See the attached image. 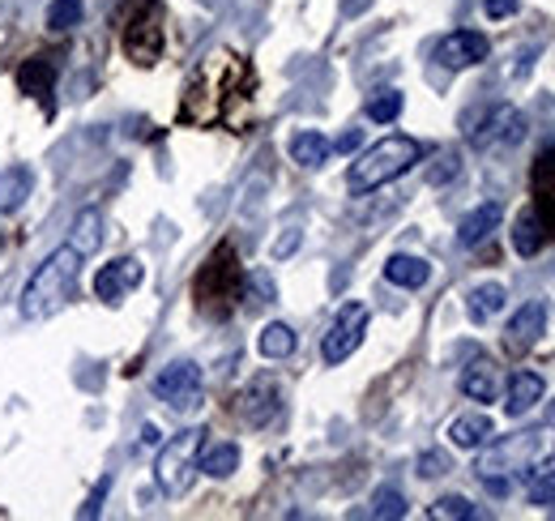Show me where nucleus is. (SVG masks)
<instances>
[{"instance_id": "f257e3e1", "label": "nucleus", "mask_w": 555, "mask_h": 521, "mask_svg": "<svg viewBox=\"0 0 555 521\" xmlns=\"http://www.w3.org/2000/svg\"><path fill=\"white\" fill-rule=\"evenodd\" d=\"M253 65L235 52H214L193 73L189 90H184V107L180 120L184 125H214V120H231V107L244 103L253 94Z\"/></svg>"}, {"instance_id": "f03ea898", "label": "nucleus", "mask_w": 555, "mask_h": 521, "mask_svg": "<svg viewBox=\"0 0 555 521\" xmlns=\"http://www.w3.org/2000/svg\"><path fill=\"white\" fill-rule=\"evenodd\" d=\"M555 454V436L543 428H530V432H513L504 441H495L479 461H475V474L487 483L491 496H508L517 474H530L539 470L547 457Z\"/></svg>"}, {"instance_id": "7ed1b4c3", "label": "nucleus", "mask_w": 555, "mask_h": 521, "mask_svg": "<svg viewBox=\"0 0 555 521\" xmlns=\"http://www.w3.org/2000/svg\"><path fill=\"white\" fill-rule=\"evenodd\" d=\"M77 274H81V253H77L73 244L56 249L52 257L35 269V278L26 282V291H22V317H26V321H48V317H56L73 300Z\"/></svg>"}, {"instance_id": "20e7f679", "label": "nucleus", "mask_w": 555, "mask_h": 521, "mask_svg": "<svg viewBox=\"0 0 555 521\" xmlns=\"http://www.w3.org/2000/svg\"><path fill=\"white\" fill-rule=\"evenodd\" d=\"M418 158H423V145H418L415 137H385V141H376L372 150H363L350 163V193H376L380 185L406 176Z\"/></svg>"}, {"instance_id": "39448f33", "label": "nucleus", "mask_w": 555, "mask_h": 521, "mask_svg": "<svg viewBox=\"0 0 555 521\" xmlns=\"http://www.w3.org/2000/svg\"><path fill=\"white\" fill-rule=\"evenodd\" d=\"M235 300H244V269H240L231 244H218L197 274V308L214 321H222V317H231Z\"/></svg>"}, {"instance_id": "423d86ee", "label": "nucleus", "mask_w": 555, "mask_h": 521, "mask_svg": "<svg viewBox=\"0 0 555 521\" xmlns=\"http://www.w3.org/2000/svg\"><path fill=\"white\" fill-rule=\"evenodd\" d=\"M202 449H206V428H189L163 445V454L154 461V479L167 496H184L193 487V479L202 470Z\"/></svg>"}, {"instance_id": "0eeeda50", "label": "nucleus", "mask_w": 555, "mask_h": 521, "mask_svg": "<svg viewBox=\"0 0 555 521\" xmlns=\"http://www.w3.org/2000/svg\"><path fill=\"white\" fill-rule=\"evenodd\" d=\"M120 43L129 52V61L150 68L163 56V9L158 0H133L120 17Z\"/></svg>"}, {"instance_id": "6e6552de", "label": "nucleus", "mask_w": 555, "mask_h": 521, "mask_svg": "<svg viewBox=\"0 0 555 521\" xmlns=\"http://www.w3.org/2000/svg\"><path fill=\"white\" fill-rule=\"evenodd\" d=\"M202 393H206V381H202V368L197 364H167L158 377H154V397H163L171 410H197L202 406Z\"/></svg>"}, {"instance_id": "1a4fd4ad", "label": "nucleus", "mask_w": 555, "mask_h": 521, "mask_svg": "<svg viewBox=\"0 0 555 521\" xmlns=\"http://www.w3.org/2000/svg\"><path fill=\"white\" fill-rule=\"evenodd\" d=\"M363 333H367V308H363V304H343L338 317H334V326H330V333L321 338V359H325L330 368L350 359V355L359 351Z\"/></svg>"}, {"instance_id": "9d476101", "label": "nucleus", "mask_w": 555, "mask_h": 521, "mask_svg": "<svg viewBox=\"0 0 555 521\" xmlns=\"http://www.w3.org/2000/svg\"><path fill=\"white\" fill-rule=\"evenodd\" d=\"M487 56H491V43H487V35L479 30H453V35H444L440 43H436V61L444 68H475L483 65Z\"/></svg>"}, {"instance_id": "9b49d317", "label": "nucleus", "mask_w": 555, "mask_h": 521, "mask_svg": "<svg viewBox=\"0 0 555 521\" xmlns=\"http://www.w3.org/2000/svg\"><path fill=\"white\" fill-rule=\"evenodd\" d=\"M526 137V120H521V112L517 107H495V112H487V120L479 129H470V141L479 145V150H491V145H517Z\"/></svg>"}, {"instance_id": "f8f14e48", "label": "nucleus", "mask_w": 555, "mask_h": 521, "mask_svg": "<svg viewBox=\"0 0 555 521\" xmlns=\"http://www.w3.org/2000/svg\"><path fill=\"white\" fill-rule=\"evenodd\" d=\"M141 278H145V269H141L138 257L112 260V265H103V269L94 274V295H99L103 304H120Z\"/></svg>"}, {"instance_id": "ddd939ff", "label": "nucleus", "mask_w": 555, "mask_h": 521, "mask_svg": "<svg viewBox=\"0 0 555 521\" xmlns=\"http://www.w3.org/2000/svg\"><path fill=\"white\" fill-rule=\"evenodd\" d=\"M543 329H547V304L530 300L526 308L513 313V321H508V329H504V346H508L513 355H526V351L543 338Z\"/></svg>"}, {"instance_id": "4468645a", "label": "nucleus", "mask_w": 555, "mask_h": 521, "mask_svg": "<svg viewBox=\"0 0 555 521\" xmlns=\"http://www.w3.org/2000/svg\"><path fill=\"white\" fill-rule=\"evenodd\" d=\"M235 410H240V419H244V423L266 428L270 419H278V410H282V402H278V385L274 381H253L248 390L235 397Z\"/></svg>"}, {"instance_id": "2eb2a0df", "label": "nucleus", "mask_w": 555, "mask_h": 521, "mask_svg": "<svg viewBox=\"0 0 555 521\" xmlns=\"http://www.w3.org/2000/svg\"><path fill=\"white\" fill-rule=\"evenodd\" d=\"M52 86H56V65H52L48 56H30V61H22V68H17V90L30 94V99H39L48 112H56Z\"/></svg>"}, {"instance_id": "dca6fc26", "label": "nucleus", "mask_w": 555, "mask_h": 521, "mask_svg": "<svg viewBox=\"0 0 555 521\" xmlns=\"http://www.w3.org/2000/svg\"><path fill=\"white\" fill-rule=\"evenodd\" d=\"M530 209L543 218L547 236L555 240V150H547V154L534 163V205H530Z\"/></svg>"}, {"instance_id": "f3484780", "label": "nucleus", "mask_w": 555, "mask_h": 521, "mask_svg": "<svg viewBox=\"0 0 555 521\" xmlns=\"http://www.w3.org/2000/svg\"><path fill=\"white\" fill-rule=\"evenodd\" d=\"M539 402H543V377H539V372H530V368H517V372L508 377V402H504L508 419L530 415Z\"/></svg>"}, {"instance_id": "a211bd4d", "label": "nucleus", "mask_w": 555, "mask_h": 521, "mask_svg": "<svg viewBox=\"0 0 555 521\" xmlns=\"http://www.w3.org/2000/svg\"><path fill=\"white\" fill-rule=\"evenodd\" d=\"M462 393H466L470 402H495V393H500V372H495V364L479 355V359L462 372Z\"/></svg>"}, {"instance_id": "6ab92c4d", "label": "nucleus", "mask_w": 555, "mask_h": 521, "mask_svg": "<svg viewBox=\"0 0 555 521\" xmlns=\"http://www.w3.org/2000/svg\"><path fill=\"white\" fill-rule=\"evenodd\" d=\"M543 244H552L543 218H539L534 209H521L517 223H513V249H517L521 257H534V253H543Z\"/></svg>"}, {"instance_id": "aec40b11", "label": "nucleus", "mask_w": 555, "mask_h": 521, "mask_svg": "<svg viewBox=\"0 0 555 521\" xmlns=\"http://www.w3.org/2000/svg\"><path fill=\"white\" fill-rule=\"evenodd\" d=\"M385 278H389L393 287L418 291V287L431 278V265H427L423 257H411V253H393V257L385 260Z\"/></svg>"}, {"instance_id": "412c9836", "label": "nucleus", "mask_w": 555, "mask_h": 521, "mask_svg": "<svg viewBox=\"0 0 555 521\" xmlns=\"http://www.w3.org/2000/svg\"><path fill=\"white\" fill-rule=\"evenodd\" d=\"M334 154V141H325L321 132L304 129L291 137V158L299 163V167H308V171H317V167H325V158Z\"/></svg>"}, {"instance_id": "4be33fe9", "label": "nucleus", "mask_w": 555, "mask_h": 521, "mask_svg": "<svg viewBox=\"0 0 555 521\" xmlns=\"http://www.w3.org/2000/svg\"><path fill=\"white\" fill-rule=\"evenodd\" d=\"M495 227H500V205H479V209H470V214L462 218L457 244H462V249H475V244H483Z\"/></svg>"}, {"instance_id": "5701e85b", "label": "nucleus", "mask_w": 555, "mask_h": 521, "mask_svg": "<svg viewBox=\"0 0 555 521\" xmlns=\"http://www.w3.org/2000/svg\"><path fill=\"white\" fill-rule=\"evenodd\" d=\"M449 441L457 449H483L487 441H491V419L487 415H462V419H453L449 423Z\"/></svg>"}, {"instance_id": "b1692460", "label": "nucleus", "mask_w": 555, "mask_h": 521, "mask_svg": "<svg viewBox=\"0 0 555 521\" xmlns=\"http://www.w3.org/2000/svg\"><path fill=\"white\" fill-rule=\"evenodd\" d=\"M504 300H508V291H504L500 282H483V287H475V291H470L466 313H470V321H475V326H483V321H491V317L504 308Z\"/></svg>"}, {"instance_id": "393cba45", "label": "nucleus", "mask_w": 555, "mask_h": 521, "mask_svg": "<svg viewBox=\"0 0 555 521\" xmlns=\"http://www.w3.org/2000/svg\"><path fill=\"white\" fill-rule=\"evenodd\" d=\"M99 244H103V214L99 209L77 214V223H73V249L81 257H90V253H99Z\"/></svg>"}, {"instance_id": "a878e982", "label": "nucleus", "mask_w": 555, "mask_h": 521, "mask_svg": "<svg viewBox=\"0 0 555 521\" xmlns=\"http://www.w3.org/2000/svg\"><path fill=\"white\" fill-rule=\"evenodd\" d=\"M295 346H299L295 329L282 326V321H270V326L261 329V338H257V351H261L266 359H286V355H291Z\"/></svg>"}, {"instance_id": "bb28decb", "label": "nucleus", "mask_w": 555, "mask_h": 521, "mask_svg": "<svg viewBox=\"0 0 555 521\" xmlns=\"http://www.w3.org/2000/svg\"><path fill=\"white\" fill-rule=\"evenodd\" d=\"M30 185H35V176L26 167H4L0 171V209H17L30 196Z\"/></svg>"}, {"instance_id": "cd10ccee", "label": "nucleus", "mask_w": 555, "mask_h": 521, "mask_svg": "<svg viewBox=\"0 0 555 521\" xmlns=\"http://www.w3.org/2000/svg\"><path fill=\"white\" fill-rule=\"evenodd\" d=\"M202 470L209 479H227L240 470V449L235 445H214V449H202Z\"/></svg>"}, {"instance_id": "c85d7f7f", "label": "nucleus", "mask_w": 555, "mask_h": 521, "mask_svg": "<svg viewBox=\"0 0 555 521\" xmlns=\"http://www.w3.org/2000/svg\"><path fill=\"white\" fill-rule=\"evenodd\" d=\"M81 13H86L81 0H52L48 4V30L52 35H69L73 26H81Z\"/></svg>"}, {"instance_id": "c756f323", "label": "nucleus", "mask_w": 555, "mask_h": 521, "mask_svg": "<svg viewBox=\"0 0 555 521\" xmlns=\"http://www.w3.org/2000/svg\"><path fill=\"white\" fill-rule=\"evenodd\" d=\"M398 116H402V90H376V94L367 99V120L393 125Z\"/></svg>"}, {"instance_id": "7c9ffc66", "label": "nucleus", "mask_w": 555, "mask_h": 521, "mask_svg": "<svg viewBox=\"0 0 555 521\" xmlns=\"http://www.w3.org/2000/svg\"><path fill=\"white\" fill-rule=\"evenodd\" d=\"M526 496H530V505H539V509H555V470H530L526 474Z\"/></svg>"}, {"instance_id": "2f4dec72", "label": "nucleus", "mask_w": 555, "mask_h": 521, "mask_svg": "<svg viewBox=\"0 0 555 521\" xmlns=\"http://www.w3.org/2000/svg\"><path fill=\"white\" fill-rule=\"evenodd\" d=\"M372 518L376 521H389V518H406V496L398 487H380L372 496Z\"/></svg>"}, {"instance_id": "473e14b6", "label": "nucleus", "mask_w": 555, "mask_h": 521, "mask_svg": "<svg viewBox=\"0 0 555 521\" xmlns=\"http://www.w3.org/2000/svg\"><path fill=\"white\" fill-rule=\"evenodd\" d=\"M427 513H431V518L440 521V518H479V509H475V505H470V500H466V496H440V500H436V505H431V509H427Z\"/></svg>"}, {"instance_id": "72a5a7b5", "label": "nucleus", "mask_w": 555, "mask_h": 521, "mask_svg": "<svg viewBox=\"0 0 555 521\" xmlns=\"http://www.w3.org/2000/svg\"><path fill=\"white\" fill-rule=\"evenodd\" d=\"M457 171H462V158H457L453 150H444V154L436 158V167L427 171V180H431V185H449V180H453Z\"/></svg>"}, {"instance_id": "f704fd0d", "label": "nucleus", "mask_w": 555, "mask_h": 521, "mask_svg": "<svg viewBox=\"0 0 555 521\" xmlns=\"http://www.w3.org/2000/svg\"><path fill=\"white\" fill-rule=\"evenodd\" d=\"M449 470H453V461H449V454H440V449L418 457V474H423V479H440V474H449Z\"/></svg>"}, {"instance_id": "c9c22d12", "label": "nucleus", "mask_w": 555, "mask_h": 521, "mask_svg": "<svg viewBox=\"0 0 555 521\" xmlns=\"http://www.w3.org/2000/svg\"><path fill=\"white\" fill-rule=\"evenodd\" d=\"M244 282H248V295H253V304H270V300L278 295L274 278H270V274H248Z\"/></svg>"}, {"instance_id": "e433bc0d", "label": "nucleus", "mask_w": 555, "mask_h": 521, "mask_svg": "<svg viewBox=\"0 0 555 521\" xmlns=\"http://www.w3.org/2000/svg\"><path fill=\"white\" fill-rule=\"evenodd\" d=\"M483 13L491 22H500V17H513L517 13V0H483Z\"/></svg>"}, {"instance_id": "4c0bfd02", "label": "nucleus", "mask_w": 555, "mask_h": 521, "mask_svg": "<svg viewBox=\"0 0 555 521\" xmlns=\"http://www.w3.org/2000/svg\"><path fill=\"white\" fill-rule=\"evenodd\" d=\"M103 496H107V479H99V487H94V496H90V505L81 509V518H99V505H103Z\"/></svg>"}, {"instance_id": "58836bf2", "label": "nucleus", "mask_w": 555, "mask_h": 521, "mask_svg": "<svg viewBox=\"0 0 555 521\" xmlns=\"http://www.w3.org/2000/svg\"><path fill=\"white\" fill-rule=\"evenodd\" d=\"M141 445H163V432H158L154 423H145V428H141Z\"/></svg>"}, {"instance_id": "ea45409f", "label": "nucleus", "mask_w": 555, "mask_h": 521, "mask_svg": "<svg viewBox=\"0 0 555 521\" xmlns=\"http://www.w3.org/2000/svg\"><path fill=\"white\" fill-rule=\"evenodd\" d=\"M295 244H299V231H291L282 244H278V257H286V253H295Z\"/></svg>"}, {"instance_id": "a19ab883", "label": "nucleus", "mask_w": 555, "mask_h": 521, "mask_svg": "<svg viewBox=\"0 0 555 521\" xmlns=\"http://www.w3.org/2000/svg\"><path fill=\"white\" fill-rule=\"evenodd\" d=\"M354 145H359V132H347V137L334 141V150H354Z\"/></svg>"}, {"instance_id": "79ce46f5", "label": "nucleus", "mask_w": 555, "mask_h": 521, "mask_svg": "<svg viewBox=\"0 0 555 521\" xmlns=\"http://www.w3.org/2000/svg\"><path fill=\"white\" fill-rule=\"evenodd\" d=\"M0 249H4V236H0Z\"/></svg>"}, {"instance_id": "37998d69", "label": "nucleus", "mask_w": 555, "mask_h": 521, "mask_svg": "<svg viewBox=\"0 0 555 521\" xmlns=\"http://www.w3.org/2000/svg\"><path fill=\"white\" fill-rule=\"evenodd\" d=\"M552 415H555V402H552Z\"/></svg>"}]
</instances>
